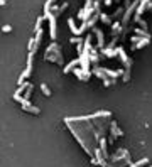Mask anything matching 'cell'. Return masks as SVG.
Returning a JSON list of instances; mask_svg holds the SVG:
<instances>
[{
  "label": "cell",
  "instance_id": "6da1fadb",
  "mask_svg": "<svg viewBox=\"0 0 152 167\" xmlns=\"http://www.w3.org/2000/svg\"><path fill=\"white\" fill-rule=\"evenodd\" d=\"M93 14H95V9H91V2H86L84 9H81L80 12H78V19H81V20H86L88 17H91Z\"/></svg>",
  "mask_w": 152,
  "mask_h": 167
},
{
  "label": "cell",
  "instance_id": "7a4b0ae2",
  "mask_svg": "<svg viewBox=\"0 0 152 167\" xmlns=\"http://www.w3.org/2000/svg\"><path fill=\"white\" fill-rule=\"evenodd\" d=\"M44 17H47L49 19V26H51V39L52 41H56V17L52 15L51 12H47Z\"/></svg>",
  "mask_w": 152,
  "mask_h": 167
},
{
  "label": "cell",
  "instance_id": "3957f363",
  "mask_svg": "<svg viewBox=\"0 0 152 167\" xmlns=\"http://www.w3.org/2000/svg\"><path fill=\"white\" fill-rule=\"evenodd\" d=\"M22 108H24L25 111H30V113H36V115H37V113H39V108H37V107H32L29 100H24V101H22Z\"/></svg>",
  "mask_w": 152,
  "mask_h": 167
},
{
  "label": "cell",
  "instance_id": "277c9868",
  "mask_svg": "<svg viewBox=\"0 0 152 167\" xmlns=\"http://www.w3.org/2000/svg\"><path fill=\"white\" fill-rule=\"evenodd\" d=\"M149 41H150L149 37H142V39H139V42H137V44L134 46V51H137V49H140V47H144V46H147Z\"/></svg>",
  "mask_w": 152,
  "mask_h": 167
},
{
  "label": "cell",
  "instance_id": "5b68a950",
  "mask_svg": "<svg viewBox=\"0 0 152 167\" xmlns=\"http://www.w3.org/2000/svg\"><path fill=\"white\" fill-rule=\"evenodd\" d=\"M68 26H69V29L73 30V34H74V36H80V34H81L80 29L74 26V20H73V19H69V20H68Z\"/></svg>",
  "mask_w": 152,
  "mask_h": 167
},
{
  "label": "cell",
  "instance_id": "8992f818",
  "mask_svg": "<svg viewBox=\"0 0 152 167\" xmlns=\"http://www.w3.org/2000/svg\"><path fill=\"white\" fill-rule=\"evenodd\" d=\"M74 64H80V61H78V59H74V61H71V63H69V64H66V66H64V73H69V71H71V69L73 68H74Z\"/></svg>",
  "mask_w": 152,
  "mask_h": 167
},
{
  "label": "cell",
  "instance_id": "52a82bcc",
  "mask_svg": "<svg viewBox=\"0 0 152 167\" xmlns=\"http://www.w3.org/2000/svg\"><path fill=\"white\" fill-rule=\"evenodd\" d=\"M110 127H112V132H113L115 137H120V135H123V132H120V130L117 128V123H115V122H112V125H110Z\"/></svg>",
  "mask_w": 152,
  "mask_h": 167
},
{
  "label": "cell",
  "instance_id": "ba28073f",
  "mask_svg": "<svg viewBox=\"0 0 152 167\" xmlns=\"http://www.w3.org/2000/svg\"><path fill=\"white\" fill-rule=\"evenodd\" d=\"M147 162H149V159H142V160H139V162H134V164H130L128 167H140V165H145Z\"/></svg>",
  "mask_w": 152,
  "mask_h": 167
},
{
  "label": "cell",
  "instance_id": "9c48e42d",
  "mask_svg": "<svg viewBox=\"0 0 152 167\" xmlns=\"http://www.w3.org/2000/svg\"><path fill=\"white\" fill-rule=\"evenodd\" d=\"M41 91L46 94V96H51V90L47 88V85H44V83H41Z\"/></svg>",
  "mask_w": 152,
  "mask_h": 167
},
{
  "label": "cell",
  "instance_id": "30bf717a",
  "mask_svg": "<svg viewBox=\"0 0 152 167\" xmlns=\"http://www.w3.org/2000/svg\"><path fill=\"white\" fill-rule=\"evenodd\" d=\"M56 0H47L46 2V5H44V14H47V12H51V5L54 4Z\"/></svg>",
  "mask_w": 152,
  "mask_h": 167
},
{
  "label": "cell",
  "instance_id": "8fae6325",
  "mask_svg": "<svg viewBox=\"0 0 152 167\" xmlns=\"http://www.w3.org/2000/svg\"><path fill=\"white\" fill-rule=\"evenodd\" d=\"M97 34H98V46L103 47V32L100 29H97Z\"/></svg>",
  "mask_w": 152,
  "mask_h": 167
},
{
  "label": "cell",
  "instance_id": "7c38bea8",
  "mask_svg": "<svg viewBox=\"0 0 152 167\" xmlns=\"http://www.w3.org/2000/svg\"><path fill=\"white\" fill-rule=\"evenodd\" d=\"M103 54L108 56V57H113V56H117V49H115V51H112V49H105V51H103Z\"/></svg>",
  "mask_w": 152,
  "mask_h": 167
},
{
  "label": "cell",
  "instance_id": "4fadbf2b",
  "mask_svg": "<svg viewBox=\"0 0 152 167\" xmlns=\"http://www.w3.org/2000/svg\"><path fill=\"white\" fill-rule=\"evenodd\" d=\"M90 61H93V63H95V61H98V54H97V49H93V51H91V56H90Z\"/></svg>",
  "mask_w": 152,
  "mask_h": 167
},
{
  "label": "cell",
  "instance_id": "5bb4252c",
  "mask_svg": "<svg viewBox=\"0 0 152 167\" xmlns=\"http://www.w3.org/2000/svg\"><path fill=\"white\" fill-rule=\"evenodd\" d=\"M74 74H76L78 78H80V79H84V74H83V71H81L80 68H76V69H74Z\"/></svg>",
  "mask_w": 152,
  "mask_h": 167
},
{
  "label": "cell",
  "instance_id": "9a60e30c",
  "mask_svg": "<svg viewBox=\"0 0 152 167\" xmlns=\"http://www.w3.org/2000/svg\"><path fill=\"white\" fill-rule=\"evenodd\" d=\"M100 19H101L103 22H105V24H110V17L106 15V14H101V15H100Z\"/></svg>",
  "mask_w": 152,
  "mask_h": 167
},
{
  "label": "cell",
  "instance_id": "2e32d148",
  "mask_svg": "<svg viewBox=\"0 0 152 167\" xmlns=\"http://www.w3.org/2000/svg\"><path fill=\"white\" fill-rule=\"evenodd\" d=\"M135 34H137V36H144V37H149L147 32H144V30H140V29H135Z\"/></svg>",
  "mask_w": 152,
  "mask_h": 167
},
{
  "label": "cell",
  "instance_id": "e0dca14e",
  "mask_svg": "<svg viewBox=\"0 0 152 167\" xmlns=\"http://www.w3.org/2000/svg\"><path fill=\"white\" fill-rule=\"evenodd\" d=\"M100 145H101V149H103V152L106 154V140H105V138H101V140H100Z\"/></svg>",
  "mask_w": 152,
  "mask_h": 167
},
{
  "label": "cell",
  "instance_id": "ac0fdd59",
  "mask_svg": "<svg viewBox=\"0 0 152 167\" xmlns=\"http://www.w3.org/2000/svg\"><path fill=\"white\" fill-rule=\"evenodd\" d=\"M42 20H44V17H39V19H37V24H36V30H37V29H41V24H42Z\"/></svg>",
  "mask_w": 152,
  "mask_h": 167
},
{
  "label": "cell",
  "instance_id": "d6986e66",
  "mask_svg": "<svg viewBox=\"0 0 152 167\" xmlns=\"http://www.w3.org/2000/svg\"><path fill=\"white\" fill-rule=\"evenodd\" d=\"M2 30H4V32H10L12 27H10V26H4V29H2Z\"/></svg>",
  "mask_w": 152,
  "mask_h": 167
},
{
  "label": "cell",
  "instance_id": "ffe728a7",
  "mask_svg": "<svg viewBox=\"0 0 152 167\" xmlns=\"http://www.w3.org/2000/svg\"><path fill=\"white\" fill-rule=\"evenodd\" d=\"M105 4H106V5H110V4H112V0H105Z\"/></svg>",
  "mask_w": 152,
  "mask_h": 167
},
{
  "label": "cell",
  "instance_id": "44dd1931",
  "mask_svg": "<svg viewBox=\"0 0 152 167\" xmlns=\"http://www.w3.org/2000/svg\"><path fill=\"white\" fill-rule=\"evenodd\" d=\"M0 5H5V0H0Z\"/></svg>",
  "mask_w": 152,
  "mask_h": 167
},
{
  "label": "cell",
  "instance_id": "7402d4cb",
  "mask_svg": "<svg viewBox=\"0 0 152 167\" xmlns=\"http://www.w3.org/2000/svg\"><path fill=\"white\" fill-rule=\"evenodd\" d=\"M86 2H91V0H86Z\"/></svg>",
  "mask_w": 152,
  "mask_h": 167
}]
</instances>
